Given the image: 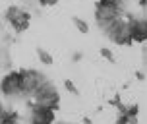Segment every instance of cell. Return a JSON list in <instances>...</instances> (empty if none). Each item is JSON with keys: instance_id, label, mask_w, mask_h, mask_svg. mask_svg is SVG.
<instances>
[{"instance_id": "obj_1", "label": "cell", "mask_w": 147, "mask_h": 124, "mask_svg": "<svg viewBox=\"0 0 147 124\" xmlns=\"http://www.w3.org/2000/svg\"><path fill=\"white\" fill-rule=\"evenodd\" d=\"M105 35L116 45H132L134 43L130 20H124V18H116V20L105 29Z\"/></svg>"}, {"instance_id": "obj_2", "label": "cell", "mask_w": 147, "mask_h": 124, "mask_svg": "<svg viewBox=\"0 0 147 124\" xmlns=\"http://www.w3.org/2000/svg\"><path fill=\"white\" fill-rule=\"evenodd\" d=\"M35 99V105H41V107H49V109H58L60 107V97H58V91L56 87L52 85L51 81H47L43 87H39L33 95Z\"/></svg>"}, {"instance_id": "obj_3", "label": "cell", "mask_w": 147, "mask_h": 124, "mask_svg": "<svg viewBox=\"0 0 147 124\" xmlns=\"http://www.w3.org/2000/svg\"><path fill=\"white\" fill-rule=\"evenodd\" d=\"M22 85H23V93L25 95H35V91L39 87H43L47 83V76L37 70H22Z\"/></svg>"}, {"instance_id": "obj_4", "label": "cell", "mask_w": 147, "mask_h": 124, "mask_svg": "<svg viewBox=\"0 0 147 124\" xmlns=\"http://www.w3.org/2000/svg\"><path fill=\"white\" fill-rule=\"evenodd\" d=\"M6 20L10 22V25H12L18 33H22V31H25L27 27H29L31 16H29V12H25V10H22V8L12 6V8L6 10Z\"/></svg>"}, {"instance_id": "obj_5", "label": "cell", "mask_w": 147, "mask_h": 124, "mask_svg": "<svg viewBox=\"0 0 147 124\" xmlns=\"http://www.w3.org/2000/svg\"><path fill=\"white\" fill-rule=\"evenodd\" d=\"M95 18H97L99 27H101V29H107V27H109V25L114 22L116 18H120V8L109 6V4H103V2H97Z\"/></svg>"}, {"instance_id": "obj_6", "label": "cell", "mask_w": 147, "mask_h": 124, "mask_svg": "<svg viewBox=\"0 0 147 124\" xmlns=\"http://www.w3.org/2000/svg\"><path fill=\"white\" fill-rule=\"evenodd\" d=\"M2 93L6 97H20L23 95L22 85V74L20 72H10L2 78Z\"/></svg>"}, {"instance_id": "obj_7", "label": "cell", "mask_w": 147, "mask_h": 124, "mask_svg": "<svg viewBox=\"0 0 147 124\" xmlns=\"http://www.w3.org/2000/svg\"><path fill=\"white\" fill-rule=\"evenodd\" d=\"M54 122V110L49 107L33 105L29 112V124H52Z\"/></svg>"}, {"instance_id": "obj_8", "label": "cell", "mask_w": 147, "mask_h": 124, "mask_svg": "<svg viewBox=\"0 0 147 124\" xmlns=\"http://www.w3.org/2000/svg\"><path fill=\"white\" fill-rule=\"evenodd\" d=\"M130 25H132L134 41L145 43L147 41V18H130Z\"/></svg>"}, {"instance_id": "obj_9", "label": "cell", "mask_w": 147, "mask_h": 124, "mask_svg": "<svg viewBox=\"0 0 147 124\" xmlns=\"http://www.w3.org/2000/svg\"><path fill=\"white\" fill-rule=\"evenodd\" d=\"M118 124H138V107L132 105V107H118Z\"/></svg>"}, {"instance_id": "obj_10", "label": "cell", "mask_w": 147, "mask_h": 124, "mask_svg": "<svg viewBox=\"0 0 147 124\" xmlns=\"http://www.w3.org/2000/svg\"><path fill=\"white\" fill-rule=\"evenodd\" d=\"M0 124H20L18 115H16V112H10V110H6V109H2V115H0Z\"/></svg>"}, {"instance_id": "obj_11", "label": "cell", "mask_w": 147, "mask_h": 124, "mask_svg": "<svg viewBox=\"0 0 147 124\" xmlns=\"http://www.w3.org/2000/svg\"><path fill=\"white\" fill-rule=\"evenodd\" d=\"M37 56H39V60H41L43 64H52V56L45 51V49H41V47L37 49Z\"/></svg>"}, {"instance_id": "obj_12", "label": "cell", "mask_w": 147, "mask_h": 124, "mask_svg": "<svg viewBox=\"0 0 147 124\" xmlns=\"http://www.w3.org/2000/svg\"><path fill=\"white\" fill-rule=\"evenodd\" d=\"M72 22H74V25L80 29V33H87V31H89V25L83 22V20H80V18H74Z\"/></svg>"}, {"instance_id": "obj_13", "label": "cell", "mask_w": 147, "mask_h": 124, "mask_svg": "<svg viewBox=\"0 0 147 124\" xmlns=\"http://www.w3.org/2000/svg\"><path fill=\"white\" fill-rule=\"evenodd\" d=\"M99 2H103V4H109V6H116V8H120L124 0H99Z\"/></svg>"}, {"instance_id": "obj_14", "label": "cell", "mask_w": 147, "mask_h": 124, "mask_svg": "<svg viewBox=\"0 0 147 124\" xmlns=\"http://www.w3.org/2000/svg\"><path fill=\"white\" fill-rule=\"evenodd\" d=\"M64 87H66L70 93H78V87H76V85H74V81H70V80L64 81Z\"/></svg>"}, {"instance_id": "obj_15", "label": "cell", "mask_w": 147, "mask_h": 124, "mask_svg": "<svg viewBox=\"0 0 147 124\" xmlns=\"http://www.w3.org/2000/svg\"><path fill=\"white\" fill-rule=\"evenodd\" d=\"M2 60H4V62H2V66H4V68H8V66H10V58H8V49H6V47L2 49Z\"/></svg>"}, {"instance_id": "obj_16", "label": "cell", "mask_w": 147, "mask_h": 124, "mask_svg": "<svg viewBox=\"0 0 147 124\" xmlns=\"http://www.w3.org/2000/svg\"><path fill=\"white\" fill-rule=\"evenodd\" d=\"M101 54H103V56L109 60V62H114V56H112V52H110L109 49H101Z\"/></svg>"}, {"instance_id": "obj_17", "label": "cell", "mask_w": 147, "mask_h": 124, "mask_svg": "<svg viewBox=\"0 0 147 124\" xmlns=\"http://www.w3.org/2000/svg\"><path fill=\"white\" fill-rule=\"evenodd\" d=\"M141 58H143V66L147 70V45H143V49H141Z\"/></svg>"}, {"instance_id": "obj_18", "label": "cell", "mask_w": 147, "mask_h": 124, "mask_svg": "<svg viewBox=\"0 0 147 124\" xmlns=\"http://www.w3.org/2000/svg\"><path fill=\"white\" fill-rule=\"evenodd\" d=\"M58 0H39V4L41 6H52V4H56Z\"/></svg>"}, {"instance_id": "obj_19", "label": "cell", "mask_w": 147, "mask_h": 124, "mask_svg": "<svg viewBox=\"0 0 147 124\" xmlns=\"http://www.w3.org/2000/svg\"><path fill=\"white\" fill-rule=\"evenodd\" d=\"M58 124H70V122H58Z\"/></svg>"}]
</instances>
